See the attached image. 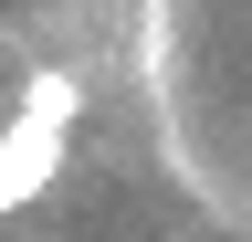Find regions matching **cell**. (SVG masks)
Wrapping results in <instances>:
<instances>
[{"instance_id": "1", "label": "cell", "mask_w": 252, "mask_h": 242, "mask_svg": "<svg viewBox=\"0 0 252 242\" xmlns=\"http://www.w3.org/2000/svg\"><path fill=\"white\" fill-rule=\"evenodd\" d=\"M147 84L168 116V158H189L231 232H252V0H158Z\"/></svg>"}, {"instance_id": "2", "label": "cell", "mask_w": 252, "mask_h": 242, "mask_svg": "<svg viewBox=\"0 0 252 242\" xmlns=\"http://www.w3.org/2000/svg\"><path fill=\"white\" fill-rule=\"evenodd\" d=\"M74 116H84V84L74 74H32L21 116L0 127V210H21V200L53 190V169L74 158Z\"/></svg>"}, {"instance_id": "3", "label": "cell", "mask_w": 252, "mask_h": 242, "mask_svg": "<svg viewBox=\"0 0 252 242\" xmlns=\"http://www.w3.org/2000/svg\"><path fill=\"white\" fill-rule=\"evenodd\" d=\"M32 242H63V232H32Z\"/></svg>"}]
</instances>
